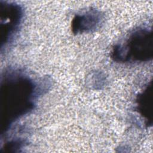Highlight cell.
<instances>
[{
	"label": "cell",
	"mask_w": 153,
	"mask_h": 153,
	"mask_svg": "<svg viewBox=\"0 0 153 153\" xmlns=\"http://www.w3.org/2000/svg\"><path fill=\"white\" fill-rule=\"evenodd\" d=\"M23 17L22 7L13 2L0 1V35L1 51L11 42L19 30Z\"/></svg>",
	"instance_id": "obj_3"
},
{
	"label": "cell",
	"mask_w": 153,
	"mask_h": 153,
	"mask_svg": "<svg viewBox=\"0 0 153 153\" xmlns=\"http://www.w3.org/2000/svg\"><path fill=\"white\" fill-rule=\"evenodd\" d=\"M152 86L148 84L139 94L136 99V109L140 115L145 120V124H151L152 117Z\"/></svg>",
	"instance_id": "obj_5"
},
{
	"label": "cell",
	"mask_w": 153,
	"mask_h": 153,
	"mask_svg": "<svg viewBox=\"0 0 153 153\" xmlns=\"http://www.w3.org/2000/svg\"><path fill=\"white\" fill-rule=\"evenodd\" d=\"M24 145V140L20 139H16L11 140L10 141L4 144L3 149H4L6 152H15L16 149L22 148Z\"/></svg>",
	"instance_id": "obj_6"
},
{
	"label": "cell",
	"mask_w": 153,
	"mask_h": 153,
	"mask_svg": "<svg viewBox=\"0 0 153 153\" xmlns=\"http://www.w3.org/2000/svg\"><path fill=\"white\" fill-rule=\"evenodd\" d=\"M38 93L36 83L29 76L12 70L4 73L1 82L2 133L33 109Z\"/></svg>",
	"instance_id": "obj_1"
},
{
	"label": "cell",
	"mask_w": 153,
	"mask_h": 153,
	"mask_svg": "<svg viewBox=\"0 0 153 153\" xmlns=\"http://www.w3.org/2000/svg\"><path fill=\"white\" fill-rule=\"evenodd\" d=\"M103 21V16L100 11L90 9L74 16L71 22L72 31L75 34L91 32L100 27Z\"/></svg>",
	"instance_id": "obj_4"
},
{
	"label": "cell",
	"mask_w": 153,
	"mask_h": 153,
	"mask_svg": "<svg viewBox=\"0 0 153 153\" xmlns=\"http://www.w3.org/2000/svg\"><path fill=\"white\" fill-rule=\"evenodd\" d=\"M152 56V33L146 27L134 30L124 43L114 46L111 52L112 58L117 62H148Z\"/></svg>",
	"instance_id": "obj_2"
}]
</instances>
